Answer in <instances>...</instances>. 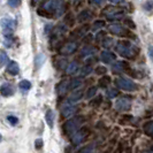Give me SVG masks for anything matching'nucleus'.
<instances>
[{
  "mask_svg": "<svg viewBox=\"0 0 153 153\" xmlns=\"http://www.w3.org/2000/svg\"><path fill=\"white\" fill-rule=\"evenodd\" d=\"M44 13H39L42 16H55L59 17L65 10V1L63 0H47L43 5Z\"/></svg>",
  "mask_w": 153,
  "mask_h": 153,
  "instance_id": "1",
  "label": "nucleus"
},
{
  "mask_svg": "<svg viewBox=\"0 0 153 153\" xmlns=\"http://www.w3.org/2000/svg\"><path fill=\"white\" fill-rule=\"evenodd\" d=\"M115 50L121 56L128 60L135 59L138 54V50L136 48V46L132 45L129 42H119L115 46Z\"/></svg>",
  "mask_w": 153,
  "mask_h": 153,
  "instance_id": "2",
  "label": "nucleus"
},
{
  "mask_svg": "<svg viewBox=\"0 0 153 153\" xmlns=\"http://www.w3.org/2000/svg\"><path fill=\"white\" fill-rule=\"evenodd\" d=\"M83 122H84V117H82V116L73 117L62 126V130L66 135H73L75 131L78 130V128L81 127V124Z\"/></svg>",
  "mask_w": 153,
  "mask_h": 153,
  "instance_id": "3",
  "label": "nucleus"
},
{
  "mask_svg": "<svg viewBox=\"0 0 153 153\" xmlns=\"http://www.w3.org/2000/svg\"><path fill=\"white\" fill-rule=\"evenodd\" d=\"M0 27L2 29V32L6 37H10L16 28V22L15 20L10 16H4L1 20H0Z\"/></svg>",
  "mask_w": 153,
  "mask_h": 153,
  "instance_id": "4",
  "label": "nucleus"
},
{
  "mask_svg": "<svg viewBox=\"0 0 153 153\" xmlns=\"http://www.w3.org/2000/svg\"><path fill=\"white\" fill-rule=\"evenodd\" d=\"M115 84L124 91H135L137 89L136 84L131 79H128V78H117L115 81Z\"/></svg>",
  "mask_w": 153,
  "mask_h": 153,
  "instance_id": "5",
  "label": "nucleus"
},
{
  "mask_svg": "<svg viewBox=\"0 0 153 153\" xmlns=\"http://www.w3.org/2000/svg\"><path fill=\"white\" fill-rule=\"evenodd\" d=\"M88 135H89V129L88 128H82V129H79V130H76L74 134H73V136H71V142L77 145V144H81V143H83L85 140V138L88 137Z\"/></svg>",
  "mask_w": 153,
  "mask_h": 153,
  "instance_id": "6",
  "label": "nucleus"
},
{
  "mask_svg": "<svg viewBox=\"0 0 153 153\" xmlns=\"http://www.w3.org/2000/svg\"><path fill=\"white\" fill-rule=\"evenodd\" d=\"M131 107V99L130 97H121L116 100L115 102V108L120 112H123V111H127Z\"/></svg>",
  "mask_w": 153,
  "mask_h": 153,
  "instance_id": "7",
  "label": "nucleus"
},
{
  "mask_svg": "<svg viewBox=\"0 0 153 153\" xmlns=\"http://www.w3.org/2000/svg\"><path fill=\"white\" fill-rule=\"evenodd\" d=\"M109 31L113 33V35H116V36H121V37H127V36H130L129 31L127 30L126 28H123L121 24H112L109 25Z\"/></svg>",
  "mask_w": 153,
  "mask_h": 153,
  "instance_id": "8",
  "label": "nucleus"
},
{
  "mask_svg": "<svg viewBox=\"0 0 153 153\" xmlns=\"http://www.w3.org/2000/svg\"><path fill=\"white\" fill-rule=\"evenodd\" d=\"M77 112V106L75 105H71L69 102H66L63 104L61 107V114L65 116V117H71L76 114Z\"/></svg>",
  "mask_w": 153,
  "mask_h": 153,
  "instance_id": "9",
  "label": "nucleus"
},
{
  "mask_svg": "<svg viewBox=\"0 0 153 153\" xmlns=\"http://www.w3.org/2000/svg\"><path fill=\"white\" fill-rule=\"evenodd\" d=\"M77 47H78L77 43H74V42L67 43V44H65V45L61 47V53L66 54V55H68V54H73L74 52H76Z\"/></svg>",
  "mask_w": 153,
  "mask_h": 153,
  "instance_id": "10",
  "label": "nucleus"
},
{
  "mask_svg": "<svg viewBox=\"0 0 153 153\" xmlns=\"http://www.w3.org/2000/svg\"><path fill=\"white\" fill-rule=\"evenodd\" d=\"M115 59H116L115 54H113L112 52H108V51H104L100 54V60L104 63H112L113 61H115Z\"/></svg>",
  "mask_w": 153,
  "mask_h": 153,
  "instance_id": "11",
  "label": "nucleus"
},
{
  "mask_svg": "<svg viewBox=\"0 0 153 153\" xmlns=\"http://www.w3.org/2000/svg\"><path fill=\"white\" fill-rule=\"evenodd\" d=\"M0 92L2 96L5 97H9L14 93V86L9 83H4V84L0 86Z\"/></svg>",
  "mask_w": 153,
  "mask_h": 153,
  "instance_id": "12",
  "label": "nucleus"
},
{
  "mask_svg": "<svg viewBox=\"0 0 153 153\" xmlns=\"http://www.w3.org/2000/svg\"><path fill=\"white\" fill-rule=\"evenodd\" d=\"M7 73L13 75V76H16L19 73H20V67H19V63L16 61H9L7 65Z\"/></svg>",
  "mask_w": 153,
  "mask_h": 153,
  "instance_id": "13",
  "label": "nucleus"
},
{
  "mask_svg": "<svg viewBox=\"0 0 153 153\" xmlns=\"http://www.w3.org/2000/svg\"><path fill=\"white\" fill-rule=\"evenodd\" d=\"M127 63L123 61H117L116 63L113 65V67H112V70H113V73L114 74H119V73H123L126 68H127Z\"/></svg>",
  "mask_w": 153,
  "mask_h": 153,
  "instance_id": "14",
  "label": "nucleus"
},
{
  "mask_svg": "<svg viewBox=\"0 0 153 153\" xmlns=\"http://www.w3.org/2000/svg\"><path fill=\"white\" fill-rule=\"evenodd\" d=\"M54 119H55V116H54V112L52 109H47L45 113V120L47 124H48V127L50 128H53L54 126Z\"/></svg>",
  "mask_w": 153,
  "mask_h": 153,
  "instance_id": "15",
  "label": "nucleus"
},
{
  "mask_svg": "<svg viewBox=\"0 0 153 153\" xmlns=\"http://www.w3.org/2000/svg\"><path fill=\"white\" fill-rule=\"evenodd\" d=\"M82 97H83V91H82V90H77V91H74L70 94L69 101H70V102H76V101H78Z\"/></svg>",
  "mask_w": 153,
  "mask_h": 153,
  "instance_id": "16",
  "label": "nucleus"
},
{
  "mask_svg": "<svg viewBox=\"0 0 153 153\" xmlns=\"http://www.w3.org/2000/svg\"><path fill=\"white\" fill-rule=\"evenodd\" d=\"M82 85V79L79 78H74L70 82H68V89L69 90H75L77 88H79Z\"/></svg>",
  "mask_w": 153,
  "mask_h": 153,
  "instance_id": "17",
  "label": "nucleus"
},
{
  "mask_svg": "<svg viewBox=\"0 0 153 153\" xmlns=\"http://www.w3.org/2000/svg\"><path fill=\"white\" fill-rule=\"evenodd\" d=\"M66 70H67V74H68V75H73V74L77 73V70H78V65H77V62H75V61L70 62L68 66H67Z\"/></svg>",
  "mask_w": 153,
  "mask_h": 153,
  "instance_id": "18",
  "label": "nucleus"
},
{
  "mask_svg": "<svg viewBox=\"0 0 153 153\" xmlns=\"http://www.w3.org/2000/svg\"><path fill=\"white\" fill-rule=\"evenodd\" d=\"M94 52H97V48H96V47H93V46H85V47L82 48V51H81V55H82V56L91 55V54H93Z\"/></svg>",
  "mask_w": 153,
  "mask_h": 153,
  "instance_id": "19",
  "label": "nucleus"
},
{
  "mask_svg": "<svg viewBox=\"0 0 153 153\" xmlns=\"http://www.w3.org/2000/svg\"><path fill=\"white\" fill-rule=\"evenodd\" d=\"M19 88H20V90L22 92H28L31 89V83L29 81H27V79H23V81L20 82Z\"/></svg>",
  "mask_w": 153,
  "mask_h": 153,
  "instance_id": "20",
  "label": "nucleus"
},
{
  "mask_svg": "<svg viewBox=\"0 0 153 153\" xmlns=\"http://www.w3.org/2000/svg\"><path fill=\"white\" fill-rule=\"evenodd\" d=\"M109 83H111V77H109V76H104V77H101V78L99 79L98 85H99L100 88H102V89H106Z\"/></svg>",
  "mask_w": 153,
  "mask_h": 153,
  "instance_id": "21",
  "label": "nucleus"
},
{
  "mask_svg": "<svg viewBox=\"0 0 153 153\" xmlns=\"http://www.w3.org/2000/svg\"><path fill=\"white\" fill-rule=\"evenodd\" d=\"M144 131H145V135H147L149 137H151L153 135V123L152 121H149L147 123L144 124Z\"/></svg>",
  "mask_w": 153,
  "mask_h": 153,
  "instance_id": "22",
  "label": "nucleus"
},
{
  "mask_svg": "<svg viewBox=\"0 0 153 153\" xmlns=\"http://www.w3.org/2000/svg\"><path fill=\"white\" fill-rule=\"evenodd\" d=\"M67 89H68V81H63L61 82L59 86H58V92H59V94L62 96V94H65L66 91H67Z\"/></svg>",
  "mask_w": 153,
  "mask_h": 153,
  "instance_id": "23",
  "label": "nucleus"
},
{
  "mask_svg": "<svg viewBox=\"0 0 153 153\" xmlns=\"http://www.w3.org/2000/svg\"><path fill=\"white\" fill-rule=\"evenodd\" d=\"M90 17H91V13H90L89 10H83V12L79 14V16H78V21H79V22H84L86 20H89Z\"/></svg>",
  "mask_w": 153,
  "mask_h": 153,
  "instance_id": "24",
  "label": "nucleus"
},
{
  "mask_svg": "<svg viewBox=\"0 0 153 153\" xmlns=\"http://www.w3.org/2000/svg\"><path fill=\"white\" fill-rule=\"evenodd\" d=\"M101 102H102V97L101 96H98L96 98H91V100H90V105L92 107H99Z\"/></svg>",
  "mask_w": 153,
  "mask_h": 153,
  "instance_id": "25",
  "label": "nucleus"
},
{
  "mask_svg": "<svg viewBox=\"0 0 153 153\" xmlns=\"http://www.w3.org/2000/svg\"><path fill=\"white\" fill-rule=\"evenodd\" d=\"M117 94H119V92H117V90H116V89H114V88H109L107 91H106V96H107L109 99H113V98H115Z\"/></svg>",
  "mask_w": 153,
  "mask_h": 153,
  "instance_id": "26",
  "label": "nucleus"
},
{
  "mask_svg": "<svg viewBox=\"0 0 153 153\" xmlns=\"http://www.w3.org/2000/svg\"><path fill=\"white\" fill-rule=\"evenodd\" d=\"M44 61H45V55H44V54H38V55H37V58H36V61H35L36 67L39 68V67L44 63Z\"/></svg>",
  "mask_w": 153,
  "mask_h": 153,
  "instance_id": "27",
  "label": "nucleus"
},
{
  "mask_svg": "<svg viewBox=\"0 0 153 153\" xmlns=\"http://www.w3.org/2000/svg\"><path fill=\"white\" fill-rule=\"evenodd\" d=\"M91 70H92V68H91V66H84V67H82L81 68V71H79V75L81 76H86V75H89L90 73H91Z\"/></svg>",
  "mask_w": 153,
  "mask_h": 153,
  "instance_id": "28",
  "label": "nucleus"
},
{
  "mask_svg": "<svg viewBox=\"0 0 153 153\" xmlns=\"http://www.w3.org/2000/svg\"><path fill=\"white\" fill-rule=\"evenodd\" d=\"M97 93V86H91L88 91H86V98L90 99V98H93Z\"/></svg>",
  "mask_w": 153,
  "mask_h": 153,
  "instance_id": "29",
  "label": "nucleus"
},
{
  "mask_svg": "<svg viewBox=\"0 0 153 153\" xmlns=\"http://www.w3.org/2000/svg\"><path fill=\"white\" fill-rule=\"evenodd\" d=\"M8 56L5 52H0V66H4L5 63H7Z\"/></svg>",
  "mask_w": 153,
  "mask_h": 153,
  "instance_id": "30",
  "label": "nucleus"
},
{
  "mask_svg": "<svg viewBox=\"0 0 153 153\" xmlns=\"http://www.w3.org/2000/svg\"><path fill=\"white\" fill-rule=\"evenodd\" d=\"M92 150H93V146H92V145H88V146H84V147H82L81 150H78V152H77V153H91Z\"/></svg>",
  "mask_w": 153,
  "mask_h": 153,
  "instance_id": "31",
  "label": "nucleus"
},
{
  "mask_svg": "<svg viewBox=\"0 0 153 153\" xmlns=\"http://www.w3.org/2000/svg\"><path fill=\"white\" fill-rule=\"evenodd\" d=\"M8 5L13 8L19 7L21 5V0H8Z\"/></svg>",
  "mask_w": 153,
  "mask_h": 153,
  "instance_id": "32",
  "label": "nucleus"
},
{
  "mask_svg": "<svg viewBox=\"0 0 153 153\" xmlns=\"http://www.w3.org/2000/svg\"><path fill=\"white\" fill-rule=\"evenodd\" d=\"M105 37H106V33H105L104 31H100V32H98V35H97L96 39H97V42L101 43V42L104 40V38H105Z\"/></svg>",
  "mask_w": 153,
  "mask_h": 153,
  "instance_id": "33",
  "label": "nucleus"
},
{
  "mask_svg": "<svg viewBox=\"0 0 153 153\" xmlns=\"http://www.w3.org/2000/svg\"><path fill=\"white\" fill-rule=\"evenodd\" d=\"M7 121L10 123V124H13V126H14V124H16V123H17V121H19V120H17V117H16V116L9 115V116H7Z\"/></svg>",
  "mask_w": 153,
  "mask_h": 153,
  "instance_id": "34",
  "label": "nucleus"
},
{
  "mask_svg": "<svg viewBox=\"0 0 153 153\" xmlns=\"http://www.w3.org/2000/svg\"><path fill=\"white\" fill-rule=\"evenodd\" d=\"M102 42H104V43H102V46H104V47H109V46L112 45V43H113V39L112 38H105Z\"/></svg>",
  "mask_w": 153,
  "mask_h": 153,
  "instance_id": "35",
  "label": "nucleus"
},
{
  "mask_svg": "<svg viewBox=\"0 0 153 153\" xmlns=\"http://www.w3.org/2000/svg\"><path fill=\"white\" fill-rule=\"evenodd\" d=\"M106 70H107V69L105 68V67L99 66V67H97V68H96V73H97L98 75H104V74L106 73Z\"/></svg>",
  "mask_w": 153,
  "mask_h": 153,
  "instance_id": "36",
  "label": "nucleus"
},
{
  "mask_svg": "<svg viewBox=\"0 0 153 153\" xmlns=\"http://www.w3.org/2000/svg\"><path fill=\"white\" fill-rule=\"evenodd\" d=\"M104 25H105V22H104V21H96V22H94V25H93V29L97 30L98 28H102Z\"/></svg>",
  "mask_w": 153,
  "mask_h": 153,
  "instance_id": "37",
  "label": "nucleus"
},
{
  "mask_svg": "<svg viewBox=\"0 0 153 153\" xmlns=\"http://www.w3.org/2000/svg\"><path fill=\"white\" fill-rule=\"evenodd\" d=\"M35 146H36V149H42V146H43V140L39 138V139H37L36 142H35Z\"/></svg>",
  "mask_w": 153,
  "mask_h": 153,
  "instance_id": "38",
  "label": "nucleus"
},
{
  "mask_svg": "<svg viewBox=\"0 0 153 153\" xmlns=\"http://www.w3.org/2000/svg\"><path fill=\"white\" fill-rule=\"evenodd\" d=\"M91 4H93V5H97V6H99V5H101L105 0H89Z\"/></svg>",
  "mask_w": 153,
  "mask_h": 153,
  "instance_id": "39",
  "label": "nucleus"
},
{
  "mask_svg": "<svg viewBox=\"0 0 153 153\" xmlns=\"http://www.w3.org/2000/svg\"><path fill=\"white\" fill-rule=\"evenodd\" d=\"M126 23H127V25H128L129 28H131V29H135V27H136L131 20H126Z\"/></svg>",
  "mask_w": 153,
  "mask_h": 153,
  "instance_id": "40",
  "label": "nucleus"
},
{
  "mask_svg": "<svg viewBox=\"0 0 153 153\" xmlns=\"http://www.w3.org/2000/svg\"><path fill=\"white\" fill-rule=\"evenodd\" d=\"M92 40V35L91 33H88V35H86V37H84V38H83V42H85V43H86V42H91Z\"/></svg>",
  "mask_w": 153,
  "mask_h": 153,
  "instance_id": "41",
  "label": "nucleus"
},
{
  "mask_svg": "<svg viewBox=\"0 0 153 153\" xmlns=\"http://www.w3.org/2000/svg\"><path fill=\"white\" fill-rule=\"evenodd\" d=\"M71 151H73L71 146H67V147H66V150H65V152L66 153H71Z\"/></svg>",
  "mask_w": 153,
  "mask_h": 153,
  "instance_id": "42",
  "label": "nucleus"
},
{
  "mask_svg": "<svg viewBox=\"0 0 153 153\" xmlns=\"http://www.w3.org/2000/svg\"><path fill=\"white\" fill-rule=\"evenodd\" d=\"M111 2H113V4H120V2H122L123 0H109Z\"/></svg>",
  "mask_w": 153,
  "mask_h": 153,
  "instance_id": "43",
  "label": "nucleus"
},
{
  "mask_svg": "<svg viewBox=\"0 0 153 153\" xmlns=\"http://www.w3.org/2000/svg\"><path fill=\"white\" fill-rule=\"evenodd\" d=\"M1 138H2V137H1V135H0V140H1Z\"/></svg>",
  "mask_w": 153,
  "mask_h": 153,
  "instance_id": "44",
  "label": "nucleus"
}]
</instances>
